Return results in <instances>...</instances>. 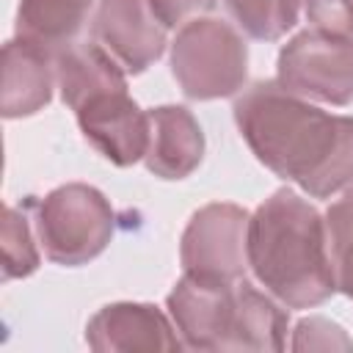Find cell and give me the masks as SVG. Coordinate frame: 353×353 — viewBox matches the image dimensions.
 Instances as JSON below:
<instances>
[{"instance_id": "15", "label": "cell", "mask_w": 353, "mask_h": 353, "mask_svg": "<svg viewBox=\"0 0 353 353\" xmlns=\"http://www.w3.org/2000/svg\"><path fill=\"white\" fill-rule=\"evenodd\" d=\"M301 0H223L237 28L256 41H279L298 22Z\"/></svg>"}, {"instance_id": "13", "label": "cell", "mask_w": 353, "mask_h": 353, "mask_svg": "<svg viewBox=\"0 0 353 353\" xmlns=\"http://www.w3.org/2000/svg\"><path fill=\"white\" fill-rule=\"evenodd\" d=\"M55 83L61 88L63 105L77 110L102 91L127 88V72L94 39H74L55 50Z\"/></svg>"}, {"instance_id": "20", "label": "cell", "mask_w": 353, "mask_h": 353, "mask_svg": "<svg viewBox=\"0 0 353 353\" xmlns=\"http://www.w3.org/2000/svg\"><path fill=\"white\" fill-rule=\"evenodd\" d=\"M218 0H149L152 11L157 14V19L165 28H176L185 25L190 19H196L204 11H212Z\"/></svg>"}, {"instance_id": "19", "label": "cell", "mask_w": 353, "mask_h": 353, "mask_svg": "<svg viewBox=\"0 0 353 353\" xmlns=\"http://www.w3.org/2000/svg\"><path fill=\"white\" fill-rule=\"evenodd\" d=\"M312 28L353 36V0H301Z\"/></svg>"}, {"instance_id": "16", "label": "cell", "mask_w": 353, "mask_h": 353, "mask_svg": "<svg viewBox=\"0 0 353 353\" xmlns=\"http://www.w3.org/2000/svg\"><path fill=\"white\" fill-rule=\"evenodd\" d=\"M323 221L334 284L353 301V188H347V193L325 210Z\"/></svg>"}, {"instance_id": "12", "label": "cell", "mask_w": 353, "mask_h": 353, "mask_svg": "<svg viewBox=\"0 0 353 353\" xmlns=\"http://www.w3.org/2000/svg\"><path fill=\"white\" fill-rule=\"evenodd\" d=\"M204 157V132L196 116L182 105H160L149 110L146 168L160 179L190 176Z\"/></svg>"}, {"instance_id": "1", "label": "cell", "mask_w": 353, "mask_h": 353, "mask_svg": "<svg viewBox=\"0 0 353 353\" xmlns=\"http://www.w3.org/2000/svg\"><path fill=\"white\" fill-rule=\"evenodd\" d=\"M232 113L254 157L312 199L353 188V116L325 113L279 80L251 83Z\"/></svg>"}, {"instance_id": "17", "label": "cell", "mask_w": 353, "mask_h": 353, "mask_svg": "<svg viewBox=\"0 0 353 353\" xmlns=\"http://www.w3.org/2000/svg\"><path fill=\"white\" fill-rule=\"evenodd\" d=\"M39 270V248L33 243L25 210L8 204L3 212V281L25 279Z\"/></svg>"}, {"instance_id": "4", "label": "cell", "mask_w": 353, "mask_h": 353, "mask_svg": "<svg viewBox=\"0 0 353 353\" xmlns=\"http://www.w3.org/2000/svg\"><path fill=\"white\" fill-rule=\"evenodd\" d=\"M171 74L188 99H221L245 85L248 47L223 19L196 17L171 41Z\"/></svg>"}, {"instance_id": "6", "label": "cell", "mask_w": 353, "mask_h": 353, "mask_svg": "<svg viewBox=\"0 0 353 353\" xmlns=\"http://www.w3.org/2000/svg\"><path fill=\"white\" fill-rule=\"evenodd\" d=\"M248 218V210L229 201H215L196 210L179 240L182 270L218 281L245 279Z\"/></svg>"}, {"instance_id": "2", "label": "cell", "mask_w": 353, "mask_h": 353, "mask_svg": "<svg viewBox=\"0 0 353 353\" xmlns=\"http://www.w3.org/2000/svg\"><path fill=\"white\" fill-rule=\"evenodd\" d=\"M248 268L287 309H312L334 292L323 215L290 188L270 193L248 218Z\"/></svg>"}, {"instance_id": "18", "label": "cell", "mask_w": 353, "mask_h": 353, "mask_svg": "<svg viewBox=\"0 0 353 353\" xmlns=\"http://www.w3.org/2000/svg\"><path fill=\"white\" fill-rule=\"evenodd\" d=\"M292 350H353V339L325 317H303L292 331Z\"/></svg>"}, {"instance_id": "7", "label": "cell", "mask_w": 353, "mask_h": 353, "mask_svg": "<svg viewBox=\"0 0 353 353\" xmlns=\"http://www.w3.org/2000/svg\"><path fill=\"white\" fill-rule=\"evenodd\" d=\"M165 309L188 350H234L240 325L237 281L185 273L168 292Z\"/></svg>"}, {"instance_id": "14", "label": "cell", "mask_w": 353, "mask_h": 353, "mask_svg": "<svg viewBox=\"0 0 353 353\" xmlns=\"http://www.w3.org/2000/svg\"><path fill=\"white\" fill-rule=\"evenodd\" d=\"M94 0H19L17 36L58 50L80 33Z\"/></svg>"}, {"instance_id": "11", "label": "cell", "mask_w": 353, "mask_h": 353, "mask_svg": "<svg viewBox=\"0 0 353 353\" xmlns=\"http://www.w3.org/2000/svg\"><path fill=\"white\" fill-rule=\"evenodd\" d=\"M55 50L17 36L3 44V94L0 110L6 119L33 116L52 99Z\"/></svg>"}, {"instance_id": "9", "label": "cell", "mask_w": 353, "mask_h": 353, "mask_svg": "<svg viewBox=\"0 0 353 353\" xmlns=\"http://www.w3.org/2000/svg\"><path fill=\"white\" fill-rule=\"evenodd\" d=\"M83 138L113 165L127 168L146 157L149 149V113L127 94V88H110L91 97L74 110Z\"/></svg>"}, {"instance_id": "5", "label": "cell", "mask_w": 353, "mask_h": 353, "mask_svg": "<svg viewBox=\"0 0 353 353\" xmlns=\"http://www.w3.org/2000/svg\"><path fill=\"white\" fill-rule=\"evenodd\" d=\"M276 80L303 97L328 105L353 102V36L306 28L279 52Z\"/></svg>"}, {"instance_id": "3", "label": "cell", "mask_w": 353, "mask_h": 353, "mask_svg": "<svg viewBox=\"0 0 353 353\" xmlns=\"http://www.w3.org/2000/svg\"><path fill=\"white\" fill-rule=\"evenodd\" d=\"M36 234L44 256L63 268H77L97 259L113 240L116 215L102 190L83 182H69L33 199Z\"/></svg>"}, {"instance_id": "8", "label": "cell", "mask_w": 353, "mask_h": 353, "mask_svg": "<svg viewBox=\"0 0 353 353\" xmlns=\"http://www.w3.org/2000/svg\"><path fill=\"white\" fill-rule=\"evenodd\" d=\"M165 25L149 0H99L91 17V39L127 72H146L165 50Z\"/></svg>"}, {"instance_id": "10", "label": "cell", "mask_w": 353, "mask_h": 353, "mask_svg": "<svg viewBox=\"0 0 353 353\" xmlns=\"http://www.w3.org/2000/svg\"><path fill=\"white\" fill-rule=\"evenodd\" d=\"M85 342L97 353H135V350H182L176 325L154 303L119 301L102 306L85 325Z\"/></svg>"}]
</instances>
